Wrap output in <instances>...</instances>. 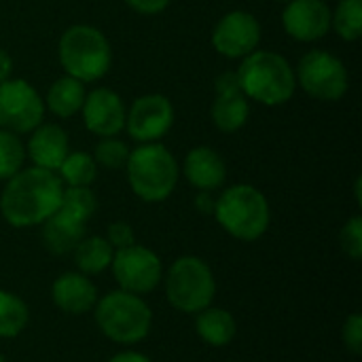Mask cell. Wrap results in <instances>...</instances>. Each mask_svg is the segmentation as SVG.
Returning <instances> with one entry per match:
<instances>
[{
	"label": "cell",
	"mask_w": 362,
	"mask_h": 362,
	"mask_svg": "<svg viewBox=\"0 0 362 362\" xmlns=\"http://www.w3.org/2000/svg\"><path fill=\"white\" fill-rule=\"evenodd\" d=\"M108 362H151V358L142 352H134V350H125V352H119L115 354Z\"/></svg>",
	"instance_id": "836d02e7"
},
{
	"label": "cell",
	"mask_w": 362,
	"mask_h": 362,
	"mask_svg": "<svg viewBox=\"0 0 362 362\" xmlns=\"http://www.w3.org/2000/svg\"><path fill=\"white\" fill-rule=\"evenodd\" d=\"M64 182L51 170L21 168L0 193V214L15 229L42 225L62 204Z\"/></svg>",
	"instance_id": "6da1fadb"
},
{
	"label": "cell",
	"mask_w": 362,
	"mask_h": 362,
	"mask_svg": "<svg viewBox=\"0 0 362 362\" xmlns=\"http://www.w3.org/2000/svg\"><path fill=\"white\" fill-rule=\"evenodd\" d=\"M72 257H74L76 272L91 278V276H98V274L110 269L115 248L102 235H85L72 250Z\"/></svg>",
	"instance_id": "7402d4cb"
},
{
	"label": "cell",
	"mask_w": 362,
	"mask_h": 362,
	"mask_svg": "<svg viewBox=\"0 0 362 362\" xmlns=\"http://www.w3.org/2000/svg\"><path fill=\"white\" fill-rule=\"evenodd\" d=\"M295 78L297 87L318 102H337L350 87L346 64L325 49L308 51L295 68Z\"/></svg>",
	"instance_id": "ba28073f"
},
{
	"label": "cell",
	"mask_w": 362,
	"mask_h": 362,
	"mask_svg": "<svg viewBox=\"0 0 362 362\" xmlns=\"http://www.w3.org/2000/svg\"><path fill=\"white\" fill-rule=\"evenodd\" d=\"M214 204H216V199L212 197L210 191H197V195H195V208H197L199 214H204V216L214 214Z\"/></svg>",
	"instance_id": "d6a6232c"
},
{
	"label": "cell",
	"mask_w": 362,
	"mask_h": 362,
	"mask_svg": "<svg viewBox=\"0 0 362 362\" xmlns=\"http://www.w3.org/2000/svg\"><path fill=\"white\" fill-rule=\"evenodd\" d=\"M93 161L106 170H123L129 157V146L119 140L117 136L112 138H100V142L93 148Z\"/></svg>",
	"instance_id": "83f0119b"
},
{
	"label": "cell",
	"mask_w": 362,
	"mask_h": 362,
	"mask_svg": "<svg viewBox=\"0 0 362 362\" xmlns=\"http://www.w3.org/2000/svg\"><path fill=\"white\" fill-rule=\"evenodd\" d=\"M93 318L100 333L119 346H136L148 337L153 327V312L148 303L127 291H110L98 297Z\"/></svg>",
	"instance_id": "8992f818"
},
{
	"label": "cell",
	"mask_w": 362,
	"mask_h": 362,
	"mask_svg": "<svg viewBox=\"0 0 362 362\" xmlns=\"http://www.w3.org/2000/svg\"><path fill=\"white\" fill-rule=\"evenodd\" d=\"M261 23L248 11L225 13L212 30V47L229 59H242L259 49Z\"/></svg>",
	"instance_id": "7c38bea8"
},
{
	"label": "cell",
	"mask_w": 362,
	"mask_h": 362,
	"mask_svg": "<svg viewBox=\"0 0 362 362\" xmlns=\"http://www.w3.org/2000/svg\"><path fill=\"white\" fill-rule=\"evenodd\" d=\"M25 161V144L13 132L0 129V182L13 178Z\"/></svg>",
	"instance_id": "484cf974"
},
{
	"label": "cell",
	"mask_w": 362,
	"mask_h": 362,
	"mask_svg": "<svg viewBox=\"0 0 362 362\" xmlns=\"http://www.w3.org/2000/svg\"><path fill=\"white\" fill-rule=\"evenodd\" d=\"M55 174L64 187H91L98 178V163L85 151H70Z\"/></svg>",
	"instance_id": "cb8c5ba5"
},
{
	"label": "cell",
	"mask_w": 362,
	"mask_h": 362,
	"mask_svg": "<svg viewBox=\"0 0 362 362\" xmlns=\"http://www.w3.org/2000/svg\"><path fill=\"white\" fill-rule=\"evenodd\" d=\"M235 74L242 93L263 106H282L291 102L297 89L295 68L291 62L267 49H257L242 57Z\"/></svg>",
	"instance_id": "7a4b0ae2"
},
{
	"label": "cell",
	"mask_w": 362,
	"mask_h": 362,
	"mask_svg": "<svg viewBox=\"0 0 362 362\" xmlns=\"http://www.w3.org/2000/svg\"><path fill=\"white\" fill-rule=\"evenodd\" d=\"M276 2H282V4H286V2H291V0H276Z\"/></svg>",
	"instance_id": "d590c367"
},
{
	"label": "cell",
	"mask_w": 362,
	"mask_h": 362,
	"mask_svg": "<svg viewBox=\"0 0 362 362\" xmlns=\"http://www.w3.org/2000/svg\"><path fill=\"white\" fill-rule=\"evenodd\" d=\"M333 8L327 0H291L282 11L284 32L299 42H316L331 30Z\"/></svg>",
	"instance_id": "9a60e30c"
},
{
	"label": "cell",
	"mask_w": 362,
	"mask_h": 362,
	"mask_svg": "<svg viewBox=\"0 0 362 362\" xmlns=\"http://www.w3.org/2000/svg\"><path fill=\"white\" fill-rule=\"evenodd\" d=\"M216 98L210 108L212 123L223 134L240 132L250 117V100L242 93L235 70L221 72L214 81Z\"/></svg>",
	"instance_id": "4fadbf2b"
},
{
	"label": "cell",
	"mask_w": 362,
	"mask_h": 362,
	"mask_svg": "<svg viewBox=\"0 0 362 362\" xmlns=\"http://www.w3.org/2000/svg\"><path fill=\"white\" fill-rule=\"evenodd\" d=\"M57 59L68 76L87 85L108 74L112 66V47L102 30L89 23H74L59 36Z\"/></svg>",
	"instance_id": "3957f363"
},
{
	"label": "cell",
	"mask_w": 362,
	"mask_h": 362,
	"mask_svg": "<svg viewBox=\"0 0 362 362\" xmlns=\"http://www.w3.org/2000/svg\"><path fill=\"white\" fill-rule=\"evenodd\" d=\"M110 269L121 291L140 297L153 293L163 280V263L159 255L142 244L115 250Z\"/></svg>",
	"instance_id": "9c48e42d"
},
{
	"label": "cell",
	"mask_w": 362,
	"mask_h": 362,
	"mask_svg": "<svg viewBox=\"0 0 362 362\" xmlns=\"http://www.w3.org/2000/svg\"><path fill=\"white\" fill-rule=\"evenodd\" d=\"M163 288L168 303L176 312L193 316L212 305L216 297V278L204 259L187 255L170 265Z\"/></svg>",
	"instance_id": "52a82bcc"
},
{
	"label": "cell",
	"mask_w": 362,
	"mask_h": 362,
	"mask_svg": "<svg viewBox=\"0 0 362 362\" xmlns=\"http://www.w3.org/2000/svg\"><path fill=\"white\" fill-rule=\"evenodd\" d=\"M212 216L231 238L240 242H257L269 229L272 208L257 187L233 185L216 197Z\"/></svg>",
	"instance_id": "5b68a950"
},
{
	"label": "cell",
	"mask_w": 362,
	"mask_h": 362,
	"mask_svg": "<svg viewBox=\"0 0 362 362\" xmlns=\"http://www.w3.org/2000/svg\"><path fill=\"white\" fill-rule=\"evenodd\" d=\"M85 227L87 223L57 208V212L42 223V244L51 255H72L76 244L85 238Z\"/></svg>",
	"instance_id": "d6986e66"
},
{
	"label": "cell",
	"mask_w": 362,
	"mask_h": 362,
	"mask_svg": "<svg viewBox=\"0 0 362 362\" xmlns=\"http://www.w3.org/2000/svg\"><path fill=\"white\" fill-rule=\"evenodd\" d=\"M81 112L87 132H91L98 138H112L125 129V104L121 95L108 87L91 89L85 95Z\"/></svg>",
	"instance_id": "5bb4252c"
},
{
	"label": "cell",
	"mask_w": 362,
	"mask_h": 362,
	"mask_svg": "<svg viewBox=\"0 0 362 362\" xmlns=\"http://www.w3.org/2000/svg\"><path fill=\"white\" fill-rule=\"evenodd\" d=\"M0 362H6V358H4V356H2V354H0Z\"/></svg>",
	"instance_id": "8d00e7d4"
},
{
	"label": "cell",
	"mask_w": 362,
	"mask_h": 362,
	"mask_svg": "<svg viewBox=\"0 0 362 362\" xmlns=\"http://www.w3.org/2000/svg\"><path fill=\"white\" fill-rule=\"evenodd\" d=\"M45 119V100L23 78L0 83V129L17 136L34 132Z\"/></svg>",
	"instance_id": "30bf717a"
},
{
	"label": "cell",
	"mask_w": 362,
	"mask_h": 362,
	"mask_svg": "<svg viewBox=\"0 0 362 362\" xmlns=\"http://www.w3.org/2000/svg\"><path fill=\"white\" fill-rule=\"evenodd\" d=\"M70 153L68 134L57 123H40L34 132H30L25 144V157L32 159L36 168L57 172L66 155Z\"/></svg>",
	"instance_id": "e0dca14e"
},
{
	"label": "cell",
	"mask_w": 362,
	"mask_h": 362,
	"mask_svg": "<svg viewBox=\"0 0 362 362\" xmlns=\"http://www.w3.org/2000/svg\"><path fill=\"white\" fill-rule=\"evenodd\" d=\"M85 95V83L64 74L57 81H53L51 87L47 89L45 108H49V112H53L59 119H70L76 112H81Z\"/></svg>",
	"instance_id": "44dd1931"
},
{
	"label": "cell",
	"mask_w": 362,
	"mask_h": 362,
	"mask_svg": "<svg viewBox=\"0 0 362 362\" xmlns=\"http://www.w3.org/2000/svg\"><path fill=\"white\" fill-rule=\"evenodd\" d=\"M341 341L346 350L354 356H361L362 352V316L361 314H350L344 322L341 329Z\"/></svg>",
	"instance_id": "f546056e"
},
{
	"label": "cell",
	"mask_w": 362,
	"mask_h": 362,
	"mask_svg": "<svg viewBox=\"0 0 362 362\" xmlns=\"http://www.w3.org/2000/svg\"><path fill=\"white\" fill-rule=\"evenodd\" d=\"M30 322V310L25 301L11 293L0 291V339L19 337Z\"/></svg>",
	"instance_id": "603a6c76"
},
{
	"label": "cell",
	"mask_w": 362,
	"mask_h": 362,
	"mask_svg": "<svg viewBox=\"0 0 362 362\" xmlns=\"http://www.w3.org/2000/svg\"><path fill=\"white\" fill-rule=\"evenodd\" d=\"M174 119L176 112L170 98L163 93H146L132 102L125 117V129L129 138L140 144L161 142V138L172 129Z\"/></svg>",
	"instance_id": "8fae6325"
},
{
	"label": "cell",
	"mask_w": 362,
	"mask_h": 362,
	"mask_svg": "<svg viewBox=\"0 0 362 362\" xmlns=\"http://www.w3.org/2000/svg\"><path fill=\"white\" fill-rule=\"evenodd\" d=\"M339 244H341V250L352 259V261H361L362 259V216L356 214L352 216L341 233H339Z\"/></svg>",
	"instance_id": "f1b7e54d"
},
{
	"label": "cell",
	"mask_w": 362,
	"mask_h": 362,
	"mask_svg": "<svg viewBox=\"0 0 362 362\" xmlns=\"http://www.w3.org/2000/svg\"><path fill=\"white\" fill-rule=\"evenodd\" d=\"M11 74H13V59H11V55L0 47V83L8 81Z\"/></svg>",
	"instance_id": "e575fe53"
},
{
	"label": "cell",
	"mask_w": 362,
	"mask_h": 362,
	"mask_svg": "<svg viewBox=\"0 0 362 362\" xmlns=\"http://www.w3.org/2000/svg\"><path fill=\"white\" fill-rule=\"evenodd\" d=\"M195 331L197 337L210 348H225L235 339L238 322L229 310L223 308H206L195 314Z\"/></svg>",
	"instance_id": "ffe728a7"
},
{
	"label": "cell",
	"mask_w": 362,
	"mask_h": 362,
	"mask_svg": "<svg viewBox=\"0 0 362 362\" xmlns=\"http://www.w3.org/2000/svg\"><path fill=\"white\" fill-rule=\"evenodd\" d=\"M127 4H129V8L132 11H136V13H140V15H159V13H163L168 6H170V2L172 0H125Z\"/></svg>",
	"instance_id": "1f68e13d"
},
{
	"label": "cell",
	"mask_w": 362,
	"mask_h": 362,
	"mask_svg": "<svg viewBox=\"0 0 362 362\" xmlns=\"http://www.w3.org/2000/svg\"><path fill=\"white\" fill-rule=\"evenodd\" d=\"M59 208L66 210L68 214L76 216L78 221L87 223L98 210V199L89 187H64Z\"/></svg>",
	"instance_id": "4316f807"
},
{
	"label": "cell",
	"mask_w": 362,
	"mask_h": 362,
	"mask_svg": "<svg viewBox=\"0 0 362 362\" xmlns=\"http://www.w3.org/2000/svg\"><path fill=\"white\" fill-rule=\"evenodd\" d=\"M106 240H108V244H110L115 250H121V248H127V246L136 244V233H134V229H132L129 223H125V221H115V223H110L108 229H106Z\"/></svg>",
	"instance_id": "4dcf8cb0"
},
{
	"label": "cell",
	"mask_w": 362,
	"mask_h": 362,
	"mask_svg": "<svg viewBox=\"0 0 362 362\" xmlns=\"http://www.w3.org/2000/svg\"><path fill=\"white\" fill-rule=\"evenodd\" d=\"M125 174L138 199L161 204L176 191L180 168L168 146L161 142H148L129 151Z\"/></svg>",
	"instance_id": "277c9868"
},
{
	"label": "cell",
	"mask_w": 362,
	"mask_h": 362,
	"mask_svg": "<svg viewBox=\"0 0 362 362\" xmlns=\"http://www.w3.org/2000/svg\"><path fill=\"white\" fill-rule=\"evenodd\" d=\"M331 30H335L346 42H356L362 36V0H337Z\"/></svg>",
	"instance_id": "d4e9b609"
},
{
	"label": "cell",
	"mask_w": 362,
	"mask_h": 362,
	"mask_svg": "<svg viewBox=\"0 0 362 362\" xmlns=\"http://www.w3.org/2000/svg\"><path fill=\"white\" fill-rule=\"evenodd\" d=\"M182 174L191 187L197 191H216L227 180L225 159L210 146H195L187 153L182 163Z\"/></svg>",
	"instance_id": "ac0fdd59"
},
{
	"label": "cell",
	"mask_w": 362,
	"mask_h": 362,
	"mask_svg": "<svg viewBox=\"0 0 362 362\" xmlns=\"http://www.w3.org/2000/svg\"><path fill=\"white\" fill-rule=\"evenodd\" d=\"M98 288L89 276L81 272H66L51 284L53 305L68 316H85L93 312L98 303Z\"/></svg>",
	"instance_id": "2e32d148"
}]
</instances>
